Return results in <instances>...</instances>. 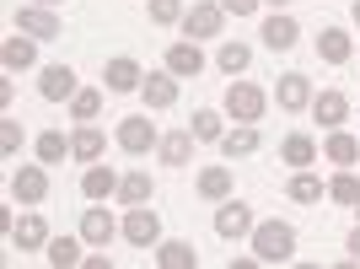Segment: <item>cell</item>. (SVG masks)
<instances>
[{
	"mask_svg": "<svg viewBox=\"0 0 360 269\" xmlns=\"http://www.w3.org/2000/svg\"><path fill=\"white\" fill-rule=\"evenodd\" d=\"M167 70L178 75V81H194L205 70V54H199L194 38H178V44H167Z\"/></svg>",
	"mask_w": 360,
	"mask_h": 269,
	"instance_id": "14",
	"label": "cell"
},
{
	"mask_svg": "<svg viewBox=\"0 0 360 269\" xmlns=\"http://www.w3.org/2000/svg\"><path fill=\"white\" fill-rule=\"evenodd\" d=\"M16 32H27V38H38V44H49V38H65V22L49 6H38V0H27V6H16Z\"/></svg>",
	"mask_w": 360,
	"mask_h": 269,
	"instance_id": "5",
	"label": "cell"
},
{
	"mask_svg": "<svg viewBox=\"0 0 360 269\" xmlns=\"http://www.w3.org/2000/svg\"><path fill=\"white\" fill-rule=\"evenodd\" d=\"M280 162H285V167H312L317 162V140H312V134H285V140H280Z\"/></svg>",
	"mask_w": 360,
	"mask_h": 269,
	"instance_id": "28",
	"label": "cell"
},
{
	"mask_svg": "<svg viewBox=\"0 0 360 269\" xmlns=\"http://www.w3.org/2000/svg\"><path fill=\"white\" fill-rule=\"evenodd\" d=\"M317 60L323 65H349L355 60V38H349L345 27H323L317 32Z\"/></svg>",
	"mask_w": 360,
	"mask_h": 269,
	"instance_id": "15",
	"label": "cell"
},
{
	"mask_svg": "<svg viewBox=\"0 0 360 269\" xmlns=\"http://www.w3.org/2000/svg\"><path fill=\"white\" fill-rule=\"evenodd\" d=\"M146 6H150V22H156V27H178L183 11H188L183 0H146Z\"/></svg>",
	"mask_w": 360,
	"mask_h": 269,
	"instance_id": "36",
	"label": "cell"
},
{
	"mask_svg": "<svg viewBox=\"0 0 360 269\" xmlns=\"http://www.w3.org/2000/svg\"><path fill=\"white\" fill-rule=\"evenodd\" d=\"M323 156H328L333 167H355L360 162V140L349 130H328V140H323Z\"/></svg>",
	"mask_w": 360,
	"mask_h": 269,
	"instance_id": "27",
	"label": "cell"
},
{
	"mask_svg": "<svg viewBox=\"0 0 360 269\" xmlns=\"http://www.w3.org/2000/svg\"><path fill=\"white\" fill-rule=\"evenodd\" d=\"M285 194L296 199V205H323V194H328V189H323V178H317L312 167H296V173H290V183H285Z\"/></svg>",
	"mask_w": 360,
	"mask_h": 269,
	"instance_id": "25",
	"label": "cell"
},
{
	"mask_svg": "<svg viewBox=\"0 0 360 269\" xmlns=\"http://www.w3.org/2000/svg\"><path fill=\"white\" fill-rule=\"evenodd\" d=\"M11 199H16V205H44V199H49L44 162H38V167H16V173H11Z\"/></svg>",
	"mask_w": 360,
	"mask_h": 269,
	"instance_id": "8",
	"label": "cell"
},
{
	"mask_svg": "<svg viewBox=\"0 0 360 269\" xmlns=\"http://www.w3.org/2000/svg\"><path fill=\"white\" fill-rule=\"evenodd\" d=\"M253 205L248 199H221V210H215V237L221 242H242V237H253Z\"/></svg>",
	"mask_w": 360,
	"mask_h": 269,
	"instance_id": "6",
	"label": "cell"
},
{
	"mask_svg": "<svg viewBox=\"0 0 360 269\" xmlns=\"http://www.w3.org/2000/svg\"><path fill=\"white\" fill-rule=\"evenodd\" d=\"M328 199H333V205H349V210L360 205V178L349 173V167H339V173L328 178Z\"/></svg>",
	"mask_w": 360,
	"mask_h": 269,
	"instance_id": "33",
	"label": "cell"
},
{
	"mask_svg": "<svg viewBox=\"0 0 360 269\" xmlns=\"http://www.w3.org/2000/svg\"><path fill=\"white\" fill-rule=\"evenodd\" d=\"M97 113H103V92L81 87V92H75V97H70V119H75V124H91V119H97Z\"/></svg>",
	"mask_w": 360,
	"mask_h": 269,
	"instance_id": "35",
	"label": "cell"
},
{
	"mask_svg": "<svg viewBox=\"0 0 360 269\" xmlns=\"http://www.w3.org/2000/svg\"><path fill=\"white\" fill-rule=\"evenodd\" d=\"M103 151H108V134L97 130V119L91 124H75V134H70V156L81 167H91V162H103Z\"/></svg>",
	"mask_w": 360,
	"mask_h": 269,
	"instance_id": "13",
	"label": "cell"
},
{
	"mask_svg": "<svg viewBox=\"0 0 360 269\" xmlns=\"http://www.w3.org/2000/svg\"><path fill=\"white\" fill-rule=\"evenodd\" d=\"M312 97H317V92H312V81H307L301 70H285V75H280V87H274V103L285 108V113H301V108H312Z\"/></svg>",
	"mask_w": 360,
	"mask_h": 269,
	"instance_id": "12",
	"label": "cell"
},
{
	"mask_svg": "<svg viewBox=\"0 0 360 269\" xmlns=\"http://www.w3.org/2000/svg\"><path fill=\"white\" fill-rule=\"evenodd\" d=\"M11 248H22V254H38V248H49V226L38 210H27L22 221L11 226Z\"/></svg>",
	"mask_w": 360,
	"mask_h": 269,
	"instance_id": "19",
	"label": "cell"
},
{
	"mask_svg": "<svg viewBox=\"0 0 360 269\" xmlns=\"http://www.w3.org/2000/svg\"><path fill=\"white\" fill-rule=\"evenodd\" d=\"M349 16H355V27H360V0H355V11H349Z\"/></svg>",
	"mask_w": 360,
	"mask_h": 269,
	"instance_id": "41",
	"label": "cell"
},
{
	"mask_svg": "<svg viewBox=\"0 0 360 269\" xmlns=\"http://www.w3.org/2000/svg\"><path fill=\"white\" fill-rule=\"evenodd\" d=\"M103 81H108V92H140L146 70H140V60L119 54V60H108V65H103Z\"/></svg>",
	"mask_w": 360,
	"mask_h": 269,
	"instance_id": "18",
	"label": "cell"
},
{
	"mask_svg": "<svg viewBox=\"0 0 360 269\" xmlns=\"http://www.w3.org/2000/svg\"><path fill=\"white\" fill-rule=\"evenodd\" d=\"M38 6H60V0H38Z\"/></svg>",
	"mask_w": 360,
	"mask_h": 269,
	"instance_id": "42",
	"label": "cell"
},
{
	"mask_svg": "<svg viewBox=\"0 0 360 269\" xmlns=\"http://www.w3.org/2000/svg\"><path fill=\"white\" fill-rule=\"evenodd\" d=\"M75 70L70 65H44V70H38V97H44V103H70L75 97Z\"/></svg>",
	"mask_w": 360,
	"mask_h": 269,
	"instance_id": "9",
	"label": "cell"
},
{
	"mask_svg": "<svg viewBox=\"0 0 360 269\" xmlns=\"http://www.w3.org/2000/svg\"><path fill=\"white\" fill-rule=\"evenodd\" d=\"M119 232H124V226L103 210V199H97L91 210H81V237H86V248H108V242L119 237Z\"/></svg>",
	"mask_w": 360,
	"mask_h": 269,
	"instance_id": "10",
	"label": "cell"
},
{
	"mask_svg": "<svg viewBox=\"0 0 360 269\" xmlns=\"http://www.w3.org/2000/svg\"><path fill=\"white\" fill-rule=\"evenodd\" d=\"M119 178H124V173H113V167H103V162H91L86 173H81V194H86V205H97V199H108V194H119Z\"/></svg>",
	"mask_w": 360,
	"mask_h": 269,
	"instance_id": "17",
	"label": "cell"
},
{
	"mask_svg": "<svg viewBox=\"0 0 360 269\" xmlns=\"http://www.w3.org/2000/svg\"><path fill=\"white\" fill-rule=\"evenodd\" d=\"M32 156L44 167H60L65 156H70V140H65V130H44L38 140H32Z\"/></svg>",
	"mask_w": 360,
	"mask_h": 269,
	"instance_id": "29",
	"label": "cell"
},
{
	"mask_svg": "<svg viewBox=\"0 0 360 269\" xmlns=\"http://www.w3.org/2000/svg\"><path fill=\"white\" fill-rule=\"evenodd\" d=\"M355 210H360V205H355Z\"/></svg>",
	"mask_w": 360,
	"mask_h": 269,
	"instance_id": "43",
	"label": "cell"
},
{
	"mask_svg": "<svg viewBox=\"0 0 360 269\" xmlns=\"http://www.w3.org/2000/svg\"><path fill=\"white\" fill-rule=\"evenodd\" d=\"M124 242L129 248H156L162 242V215L150 205H129L124 210Z\"/></svg>",
	"mask_w": 360,
	"mask_h": 269,
	"instance_id": "7",
	"label": "cell"
},
{
	"mask_svg": "<svg viewBox=\"0 0 360 269\" xmlns=\"http://www.w3.org/2000/svg\"><path fill=\"white\" fill-rule=\"evenodd\" d=\"M183 38H221V27H226V6L221 0H194V6H188V11H183Z\"/></svg>",
	"mask_w": 360,
	"mask_h": 269,
	"instance_id": "3",
	"label": "cell"
},
{
	"mask_svg": "<svg viewBox=\"0 0 360 269\" xmlns=\"http://www.w3.org/2000/svg\"><path fill=\"white\" fill-rule=\"evenodd\" d=\"M150 254H156V264H162V269H199V254H194V242H178V237H172V242H156V248H150Z\"/></svg>",
	"mask_w": 360,
	"mask_h": 269,
	"instance_id": "26",
	"label": "cell"
},
{
	"mask_svg": "<svg viewBox=\"0 0 360 269\" xmlns=\"http://www.w3.org/2000/svg\"><path fill=\"white\" fill-rule=\"evenodd\" d=\"M345 248H349V264H360V226L349 232V242H345Z\"/></svg>",
	"mask_w": 360,
	"mask_h": 269,
	"instance_id": "39",
	"label": "cell"
},
{
	"mask_svg": "<svg viewBox=\"0 0 360 269\" xmlns=\"http://www.w3.org/2000/svg\"><path fill=\"white\" fill-rule=\"evenodd\" d=\"M231 167H199V178H194V189H199V199H210V205H221V199H231Z\"/></svg>",
	"mask_w": 360,
	"mask_h": 269,
	"instance_id": "23",
	"label": "cell"
},
{
	"mask_svg": "<svg viewBox=\"0 0 360 269\" xmlns=\"http://www.w3.org/2000/svg\"><path fill=\"white\" fill-rule=\"evenodd\" d=\"M264 44L274 49V54H285V49H296L301 44V27H296V16H285V11H274L269 22H264V32H258Z\"/></svg>",
	"mask_w": 360,
	"mask_h": 269,
	"instance_id": "20",
	"label": "cell"
},
{
	"mask_svg": "<svg viewBox=\"0 0 360 269\" xmlns=\"http://www.w3.org/2000/svg\"><path fill=\"white\" fill-rule=\"evenodd\" d=\"M188 130H194L199 146H221V134H226V119L215 113V108H194V119H188Z\"/></svg>",
	"mask_w": 360,
	"mask_h": 269,
	"instance_id": "30",
	"label": "cell"
},
{
	"mask_svg": "<svg viewBox=\"0 0 360 269\" xmlns=\"http://www.w3.org/2000/svg\"><path fill=\"white\" fill-rule=\"evenodd\" d=\"M140 97H146V108H150V113L172 108V103H178V75L167 70V65H162V70H150L146 81H140Z\"/></svg>",
	"mask_w": 360,
	"mask_h": 269,
	"instance_id": "11",
	"label": "cell"
},
{
	"mask_svg": "<svg viewBox=\"0 0 360 269\" xmlns=\"http://www.w3.org/2000/svg\"><path fill=\"white\" fill-rule=\"evenodd\" d=\"M221 6H226V16H253L264 0H221Z\"/></svg>",
	"mask_w": 360,
	"mask_h": 269,
	"instance_id": "38",
	"label": "cell"
},
{
	"mask_svg": "<svg viewBox=\"0 0 360 269\" xmlns=\"http://www.w3.org/2000/svg\"><path fill=\"white\" fill-rule=\"evenodd\" d=\"M221 151L237 162V156H253L258 151V124H237V130H226L221 134Z\"/></svg>",
	"mask_w": 360,
	"mask_h": 269,
	"instance_id": "31",
	"label": "cell"
},
{
	"mask_svg": "<svg viewBox=\"0 0 360 269\" xmlns=\"http://www.w3.org/2000/svg\"><path fill=\"white\" fill-rule=\"evenodd\" d=\"M253 254H258V264H290L296 258V226L290 221H258L253 226Z\"/></svg>",
	"mask_w": 360,
	"mask_h": 269,
	"instance_id": "1",
	"label": "cell"
},
{
	"mask_svg": "<svg viewBox=\"0 0 360 269\" xmlns=\"http://www.w3.org/2000/svg\"><path fill=\"white\" fill-rule=\"evenodd\" d=\"M113 140H119V151H129V156H146V151H156V146H162V134H156L150 113H129V119H119Z\"/></svg>",
	"mask_w": 360,
	"mask_h": 269,
	"instance_id": "4",
	"label": "cell"
},
{
	"mask_svg": "<svg viewBox=\"0 0 360 269\" xmlns=\"http://www.w3.org/2000/svg\"><path fill=\"white\" fill-rule=\"evenodd\" d=\"M113 199H119L124 210H129V205H150V199H156V183H150V173H146V167L124 173V178H119V194H113Z\"/></svg>",
	"mask_w": 360,
	"mask_h": 269,
	"instance_id": "21",
	"label": "cell"
},
{
	"mask_svg": "<svg viewBox=\"0 0 360 269\" xmlns=\"http://www.w3.org/2000/svg\"><path fill=\"white\" fill-rule=\"evenodd\" d=\"M81 242H86V237H49L44 258H49L54 269H65V264H81V258H86V254H81Z\"/></svg>",
	"mask_w": 360,
	"mask_h": 269,
	"instance_id": "34",
	"label": "cell"
},
{
	"mask_svg": "<svg viewBox=\"0 0 360 269\" xmlns=\"http://www.w3.org/2000/svg\"><path fill=\"white\" fill-rule=\"evenodd\" d=\"M264 6H274V11H285V6H290V0H264Z\"/></svg>",
	"mask_w": 360,
	"mask_h": 269,
	"instance_id": "40",
	"label": "cell"
},
{
	"mask_svg": "<svg viewBox=\"0 0 360 269\" xmlns=\"http://www.w3.org/2000/svg\"><path fill=\"white\" fill-rule=\"evenodd\" d=\"M215 65H221L226 75H242L248 65H253V49H248V44H237V38H226V44L215 49Z\"/></svg>",
	"mask_w": 360,
	"mask_h": 269,
	"instance_id": "32",
	"label": "cell"
},
{
	"mask_svg": "<svg viewBox=\"0 0 360 269\" xmlns=\"http://www.w3.org/2000/svg\"><path fill=\"white\" fill-rule=\"evenodd\" d=\"M22 140H27V134H22V124H16V119H0V151H6V156H16V151H22Z\"/></svg>",
	"mask_w": 360,
	"mask_h": 269,
	"instance_id": "37",
	"label": "cell"
},
{
	"mask_svg": "<svg viewBox=\"0 0 360 269\" xmlns=\"http://www.w3.org/2000/svg\"><path fill=\"white\" fill-rule=\"evenodd\" d=\"M312 119L323 124V130H345L349 97H345V92H317V97H312Z\"/></svg>",
	"mask_w": 360,
	"mask_h": 269,
	"instance_id": "16",
	"label": "cell"
},
{
	"mask_svg": "<svg viewBox=\"0 0 360 269\" xmlns=\"http://www.w3.org/2000/svg\"><path fill=\"white\" fill-rule=\"evenodd\" d=\"M0 65H6V70H32V65H38V38H27V32L6 38V44H0Z\"/></svg>",
	"mask_w": 360,
	"mask_h": 269,
	"instance_id": "22",
	"label": "cell"
},
{
	"mask_svg": "<svg viewBox=\"0 0 360 269\" xmlns=\"http://www.w3.org/2000/svg\"><path fill=\"white\" fill-rule=\"evenodd\" d=\"M156 156H162L167 167H188V162H194V130H172V134H162Z\"/></svg>",
	"mask_w": 360,
	"mask_h": 269,
	"instance_id": "24",
	"label": "cell"
},
{
	"mask_svg": "<svg viewBox=\"0 0 360 269\" xmlns=\"http://www.w3.org/2000/svg\"><path fill=\"white\" fill-rule=\"evenodd\" d=\"M264 108H269V97H264L253 81H237V75H231V87H226V119L258 124V119H264Z\"/></svg>",
	"mask_w": 360,
	"mask_h": 269,
	"instance_id": "2",
	"label": "cell"
}]
</instances>
